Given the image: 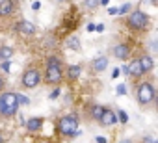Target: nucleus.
<instances>
[{
  "mask_svg": "<svg viewBox=\"0 0 158 143\" xmlns=\"http://www.w3.org/2000/svg\"><path fill=\"white\" fill-rule=\"evenodd\" d=\"M39 8H41V2H34V4H32V10H34V11H37Z\"/></svg>",
  "mask_w": 158,
  "mask_h": 143,
  "instance_id": "26",
  "label": "nucleus"
},
{
  "mask_svg": "<svg viewBox=\"0 0 158 143\" xmlns=\"http://www.w3.org/2000/svg\"><path fill=\"white\" fill-rule=\"evenodd\" d=\"M112 52H114V56L117 58V59H121V61H127L128 58H130V47L127 45V43H117L114 48H112Z\"/></svg>",
  "mask_w": 158,
  "mask_h": 143,
  "instance_id": "8",
  "label": "nucleus"
},
{
  "mask_svg": "<svg viewBox=\"0 0 158 143\" xmlns=\"http://www.w3.org/2000/svg\"><path fill=\"white\" fill-rule=\"evenodd\" d=\"M117 121L123 123V125H127V123H128V113H127L125 110H119V112H117Z\"/></svg>",
  "mask_w": 158,
  "mask_h": 143,
  "instance_id": "19",
  "label": "nucleus"
},
{
  "mask_svg": "<svg viewBox=\"0 0 158 143\" xmlns=\"http://www.w3.org/2000/svg\"><path fill=\"white\" fill-rule=\"evenodd\" d=\"M128 11H130V4H123V6L119 8V13H121V15H125V13H128Z\"/></svg>",
  "mask_w": 158,
  "mask_h": 143,
  "instance_id": "22",
  "label": "nucleus"
},
{
  "mask_svg": "<svg viewBox=\"0 0 158 143\" xmlns=\"http://www.w3.org/2000/svg\"><path fill=\"white\" fill-rule=\"evenodd\" d=\"M58 132L63 137H76V136H80V128H78L76 115H63V117H60Z\"/></svg>",
  "mask_w": 158,
  "mask_h": 143,
  "instance_id": "2",
  "label": "nucleus"
},
{
  "mask_svg": "<svg viewBox=\"0 0 158 143\" xmlns=\"http://www.w3.org/2000/svg\"><path fill=\"white\" fill-rule=\"evenodd\" d=\"M86 30H88V32H95V24H88Z\"/></svg>",
  "mask_w": 158,
  "mask_h": 143,
  "instance_id": "33",
  "label": "nucleus"
},
{
  "mask_svg": "<svg viewBox=\"0 0 158 143\" xmlns=\"http://www.w3.org/2000/svg\"><path fill=\"white\" fill-rule=\"evenodd\" d=\"M119 76V69H114V73H112V78H117Z\"/></svg>",
  "mask_w": 158,
  "mask_h": 143,
  "instance_id": "31",
  "label": "nucleus"
},
{
  "mask_svg": "<svg viewBox=\"0 0 158 143\" xmlns=\"http://www.w3.org/2000/svg\"><path fill=\"white\" fill-rule=\"evenodd\" d=\"M17 102H19V106H28V104H30V99H28L26 95L17 93Z\"/></svg>",
  "mask_w": 158,
  "mask_h": 143,
  "instance_id": "21",
  "label": "nucleus"
},
{
  "mask_svg": "<svg viewBox=\"0 0 158 143\" xmlns=\"http://www.w3.org/2000/svg\"><path fill=\"white\" fill-rule=\"evenodd\" d=\"M101 126H114L115 123H117V113L112 110V108H106L104 106V110H102V113H101V117H99V121H97Z\"/></svg>",
  "mask_w": 158,
  "mask_h": 143,
  "instance_id": "7",
  "label": "nucleus"
},
{
  "mask_svg": "<svg viewBox=\"0 0 158 143\" xmlns=\"http://www.w3.org/2000/svg\"><path fill=\"white\" fill-rule=\"evenodd\" d=\"M58 2H65V0H58Z\"/></svg>",
  "mask_w": 158,
  "mask_h": 143,
  "instance_id": "36",
  "label": "nucleus"
},
{
  "mask_svg": "<svg viewBox=\"0 0 158 143\" xmlns=\"http://www.w3.org/2000/svg\"><path fill=\"white\" fill-rule=\"evenodd\" d=\"M65 45H67V48H71V50H74V52L80 50V39H78L76 35H71V37L65 41Z\"/></svg>",
  "mask_w": 158,
  "mask_h": 143,
  "instance_id": "17",
  "label": "nucleus"
},
{
  "mask_svg": "<svg viewBox=\"0 0 158 143\" xmlns=\"http://www.w3.org/2000/svg\"><path fill=\"white\" fill-rule=\"evenodd\" d=\"M136 99L141 106H147L154 100V88L151 82H139L136 86Z\"/></svg>",
  "mask_w": 158,
  "mask_h": 143,
  "instance_id": "6",
  "label": "nucleus"
},
{
  "mask_svg": "<svg viewBox=\"0 0 158 143\" xmlns=\"http://www.w3.org/2000/svg\"><path fill=\"white\" fill-rule=\"evenodd\" d=\"M35 30H37L35 24L30 22V21H21V22L17 24V32H19L21 35H34Z\"/></svg>",
  "mask_w": 158,
  "mask_h": 143,
  "instance_id": "9",
  "label": "nucleus"
},
{
  "mask_svg": "<svg viewBox=\"0 0 158 143\" xmlns=\"http://www.w3.org/2000/svg\"><path fill=\"white\" fill-rule=\"evenodd\" d=\"M4 86H6V82H4V78H2V76H0V91L4 89Z\"/></svg>",
  "mask_w": 158,
  "mask_h": 143,
  "instance_id": "32",
  "label": "nucleus"
},
{
  "mask_svg": "<svg viewBox=\"0 0 158 143\" xmlns=\"http://www.w3.org/2000/svg\"><path fill=\"white\" fill-rule=\"evenodd\" d=\"M63 80V69H61V59L58 56H50L47 59V71L41 78V82L48 86H58Z\"/></svg>",
  "mask_w": 158,
  "mask_h": 143,
  "instance_id": "1",
  "label": "nucleus"
},
{
  "mask_svg": "<svg viewBox=\"0 0 158 143\" xmlns=\"http://www.w3.org/2000/svg\"><path fill=\"white\" fill-rule=\"evenodd\" d=\"M151 24V17L141 11V10H136V11H128V17H127V26L132 30V32H143L147 30Z\"/></svg>",
  "mask_w": 158,
  "mask_h": 143,
  "instance_id": "4",
  "label": "nucleus"
},
{
  "mask_svg": "<svg viewBox=\"0 0 158 143\" xmlns=\"http://www.w3.org/2000/svg\"><path fill=\"white\" fill-rule=\"evenodd\" d=\"M13 54H15V50L10 47V45H2V47H0V59H11L13 58Z\"/></svg>",
  "mask_w": 158,
  "mask_h": 143,
  "instance_id": "16",
  "label": "nucleus"
},
{
  "mask_svg": "<svg viewBox=\"0 0 158 143\" xmlns=\"http://www.w3.org/2000/svg\"><path fill=\"white\" fill-rule=\"evenodd\" d=\"M15 11V0H0V17H10Z\"/></svg>",
  "mask_w": 158,
  "mask_h": 143,
  "instance_id": "11",
  "label": "nucleus"
},
{
  "mask_svg": "<svg viewBox=\"0 0 158 143\" xmlns=\"http://www.w3.org/2000/svg\"><path fill=\"white\" fill-rule=\"evenodd\" d=\"M84 8H86V10H95V8H99V0H84Z\"/></svg>",
  "mask_w": 158,
  "mask_h": 143,
  "instance_id": "20",
  "label": "nucleus"
},
{
  "mask_svg": "<svg viewBox=\"0 0 158 143\" xmlns=\"http://www.w3.org/2000/svg\"><path fill=\"white\" fill-rule=\"evenodd\" d=\"M108 67V58L106 56H99V58H95L93 61H91V71L97 75V73H102V71Z\"/></svg>",
  "mask_w": 158,
  "mask_h": 143,
  "instance_id": "13",
  "label": "nucleus"
},
{
  "mask_svg": "<svg viewBox=\"0 0 158 143\" xmlns=\"http://www.w3.org/2000/svg\"><path fill=\"white\" fill-rule=\"evenodd\" d=\"M117 95H127V86L125 84H119L117 86Z\"/></svg>",
  "mask_w": 158,
  "mask_h": 143,
  "instance_id": "23",
  "label": "nucleus"
},
{
  "mask_svg": "<svg viewBox=\"0 0 158 143\" xmlns=\"http://www.w3.org/2000/svg\"><path fill=\"white\" fill-rule=\"evenodd\" d=\"M108 2L110 0H99V4H102V6H108Z\"/></svg>",
  "mask_w": 158,
  "mask_h": 143,
  "instance_id": "34",
  "label": "nucleus"
},
{
  "mask_svg": "<svg viewBox=\"0 0 158 143\" xmlns=\"http://www.w3.org/2000/svg\"><path fill=\"white\" fill-rule=\"evenodd\" d=\"M121 71H123V73L128 76V65H123V67H121Z\"/></svg>",
  "mask_w": 158,
  "mask_h": 143,
  "instance_id": "30",
  "label": "nucleus"
},
{
  "mask_svg": "<svg viewBox=\"0 0 158 143\" xmlns=\"http://www.w3.org/2000/svg\"><path fill=\"white\" fill-rule=\"evenodd\" d=\"M48 97H50V99H58V97H60V89L56 88V89H54V91H52V93H50Z\"/></svg>",
  "mask_w": 158,
  "mask_h": 143,
  "instance_id": "25",
  "label": "nucleus"
},
{
  "mask_svg": "<svg viewBox=\"0 0 158 143\" xmlns=\"http://www.w3.org/2000/svg\"><path fill=\"white\" fill-rule=\"evenodd\" d=\"M95 141H97V143H104V141H106V137H102V136L99 137V136H97V137H95Z\"/></svg>",
  "mask_w": 158,
  "mask_h": 143,
  "instance_id": "29",
  "label": "nucleus"
},
{
  "mask_svg": "<svg viewBox=\"0 0 158 143\" xmlns=\"http://www.w3.org/2000/svg\"><path fill=\"white\" fill-rule=\"evenodd\" d=\"M41 126H43V119L41 117H30L28 121H26V128H28V132H39L41 130Z\"/></svg>",
  "mask_w": 158,
  "mask_h": 143,
  "instance_id": "15",
  "label": "nucleus"
},
{
  "mask_svg": "<svg viewBox=\"0 0 158 143\" xmlns=\"http://www.w3.org/2000/svg\"><path fill=\"white\" fill-rule=\"evenodd\" d=\"M80 73H82L80 65H69V67H67V71H65V78H67L69 82H74V80H78Z\"/></svg>",
  "mask_w": 158,
  "mask_h": 143,
  "instance_id": "14",
  "label": "nucleus"
},
{
  "mask_svg": "<svg viewBox=\"0 0 158 143\" xmlns=\"http://www.w3.org/2000/svg\"><path fill=\"white\" fill-rule=\"evenodd\" d=\"M108 13H110V15H117V13H119V10H117V8H110V10H108Z\"/></svg>",
  "mask_w": 158,
  "mask_h": 143,
  "instance_id": "27",
  "label": "nucleus"
},
{
  "mask_svg": "<svg viewBox=\"0 0 158 143\" xmlns=\"http://www.w3.org/2000/svg\"><path fill=\"white\" fill-rule=\"evenodd\" d=\"M2 141H4V137H2V136H0V143H2Z\"/></svg>",
  "mask_w": 158,
  "mask_h": 143,
  "instance_id": "35",
  "label": "nucleus"
},
{
  "mask_svg": "<svg viewBox=\"0 0 158 143\" xmlns=\"http://www.w3.org/2000/svg\"><path fill=\"white\" fill-rule=\"evenodd\" d=\"M128 75H130L134 80L143 78V71H141V65H139V61H138V59H132V61L128 63Z\"/></svg>",
  "mask_w": 158,
  "mask_h": 143,
  "instance_id": "12",
  "label": "nucleus"
},
{
  "mask_svg": "<svg viewBox=\"0 0 158 143\" xmlns=\"http://www.w3.org/2000/svg\"><path fill=\"white\" fill-rule=\"evenodd\" d=\"M19 110L17 102V93L13 91H4L0 95V115L2 117H13Z\"/></svg>",
  "mask_w": 158,
  "mask_h": 143,
  "instance_id": "3",
  "label": "nucleus"
},
{
  "mask_svg": "<svg viewBox=\"0 0 158 143\" xmlns=\"http://www.w3.org/2000/svg\"><path fill=\"white\" fill-rule=\"evenodd\" d=\"M102 110H104V106H101V104H91V110H89L91 119H93V121H99V117H101Z\"/></svg>",
  "mask_w": 158,
  "mask_h": 143,
  "instance_id": "18",
  "label": "nucleus"
},
{
  "mask_svg": "<svg viewBox=\"0 0 158 143\" xmlns=\"http://www.w3.org/2000/svg\"><path fill=\"white\" fill-rule=\"evenodd\" d=\"M2 69L6 71V73H8V71L11 69V63H10V59H4V63H2Z\"/></svg>",
  "mask_w": 158,
  "mask_h": 143,
  "instance_id": "24",
  "label": "nucleus"
},
{
  "mask_svg": "<svg viewBox=\"0 0 158 143\" xmlns=\"http://www.w3.org/2000/svg\"><path fill=\"white\" fill-rule=\"evenodd\" d=\"M95 32H104V24H95Z\"/></svg>",
  "mask_w": 158,
  "mask_h": 143,
  "instance_id": "28",
  "label": "nucleus"
},
{
  "mask_svg": "<svg viewBox=\"0 0 158 143\" xmlns=\"http://www.w3.org/2000/svg\"><path fill=\"white\" fill-rule=\"evenodd\" d=\"M41 78H43V73H41L37 67L30 65L28 69H24L21 82H23V86H24L26 89H34V88H37V86L41 84Z\"/></svg>",
  "mask_w": 158,
  "mask_h": 143,
  "instance_id": "5",
  "label": "nucleus"
},
{
  "mask_svg": "<svg viewBox=\"0 0 158 143\" xmlns=\"http://www.w3.org/2000/svg\"><path fill=\"white\" fill-rule=\"evenodd\" d=\"M138 61H139V65H141L143 75L151 73V71L154 69V59H152V56H149V54H143V56H139V58H138Z\"/></svg>",
  "mask_w": 158,
  "mask_h": 143,
  "instance_id": "10",
  "label": "nucleus"
}]
</instances>
